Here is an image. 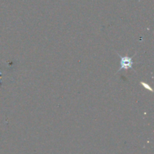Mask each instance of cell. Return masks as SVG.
<instances>
[{
	"mask_svg": "<svg viewBox=\"0 0 154 154\" xmlns=\"http://www.w3.org/2000/svg\"><path fill=\"white\" fill-rule=\"evenodd\" d=\"M118 56L120 57V68L118 69V70H117V73L120 72V71L123 70V69H125V70H127V69H133L132 66H133L134 63H133V61H132V57H133L134 56L132 57H127V56H126V57H121L120 54H118Z\"/></svg>",
	"mask_w": 154,
	"mask_h": 154,
	"instance_id": "cell-1",
	"label": "cell"
},
{
	"mask_svg": "<svg viewBox=\"0 0 154 154\" xmlns=\"http://www.w3.org/2000/svg\"><path fill=\"white\" fill-rule=\"evenodd\" d=\"M141 84L143 86V87H145V88L147 89V90H150V91H153V90H152V89H151V87H150V86L148 85V84H146V83H144V82H141Z\"/></svg>",
	"mask_w": 154,
	"mask_h": 154,
	"instance_id": "cell-2",
	"label": "cell"
}]
</instances>
